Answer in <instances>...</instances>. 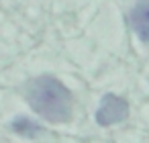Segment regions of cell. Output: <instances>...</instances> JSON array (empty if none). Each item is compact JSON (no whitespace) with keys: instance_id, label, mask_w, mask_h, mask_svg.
<instances>
[{"instance_id":"obj_1","label":"cell","mask_w":149,"mask_h":143,"mask_svg":"<svg viewBox=\"0 0 149 143\" xmlns=\"http://www.w3.org/2000/svg\"><path fill=\"white\" fill-rule=\"evenodd\" d=\"M31 108L49 123H65L72 116V92L53 76H39L25 90Z\"/></svg>"},{"instance_id":"obj_2","label":"cell","mask_w":149,"mask_h":143,"mask_svg":"<svg viewBox=\"0 0 149 143\" xmlns=\"http://www.w3.org/2000/svg\"><path fill=\"white\" fill-rule=\"evenodd\" d=\"M127 114H129L127 100H123L120 96H114V94H106L96 110V123L102 127H110V125L125 121Z\"/></svg>"},{"instance_id":"obj_3","label":"cell","mask_w":149,"mask_h":143,"mask_svg":"<svg viewBox=\"0 0 149 143\" xmlns=\"http://www.w3.org/2000/svg\"><path fill=\"white\" fill-rule=\"evenodd\" d=\"M131 25L141 41L149 43V0H139L131 10Z\"/></svg>"},{"instance_id":"obj_4","label":"cell","mask_w":149,"mask_h":143,"mask_svg":"<svg viewBox=\"0 0 149 143\" xmlns=\"http://www.w3.org/2000/svg\"><path fill=\"white\" fill-rule=\"evenodd\" d=\"M10 129H13L17 135L27 137V139H35L37 135H41V133H43L41 125H37V123H35V121H31L29 116H17V119L10 123Z\"/></svg>"}]
</instances>
